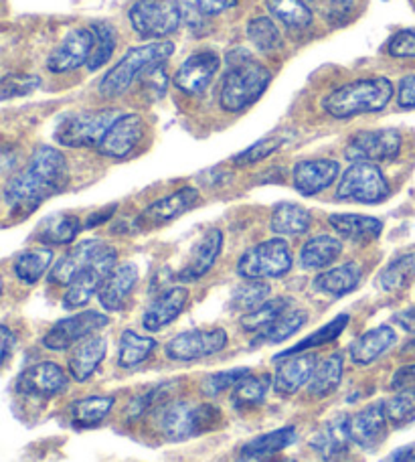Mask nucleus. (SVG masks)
<instances>
[{"mask_svg":"<svg viewBox=\"0 0 415 462\" xmlns=\"http://www.w3.org/2000/svg\"><path fill=\"white\" fill-rule=\"evenodd\" d=\"M69 183L68 159L53 146H39L19 175L5 187V201L19 219L27 217L49 197L61 193Z\"/></svg>","mask_w":415,"mask_h":462,"instance_id":"nucleus-1","label":"nucleus"},{"mask_svg":"<svg viewBox=\"0 0 415 462\" xmlns=\"http://www.w3.org/2000/svg\"><path fill=\"white\" fill-rule=\"evenodd\" d=\"M393 97V84L387 78H363L330 92L322 108L332 118H353L359 114L381 112Z\"/></svg>","mask_w":415,"mask_h":462,"instance_id":"nucleus-2","label":"nucleus"},{"mask_svg":"<svg viewBox=\"0 0 415 462\" xmlns=\"http://www.w3.org/2000/svg\"><path fill=\"white\" fill-rule=\"evenodd\" d=\"M221 424V411L213 403H193L172 400L156 410V428L162 439L182 442L205 432L215 430Z\"/></svg>","mask_w":415,"mask_h":462,"instance_id":"nucleus-3","label":"nucleus"},{"mask_svg":"<svg viewBox=\"0 0 415 462\" xmlns=\"http://www.w3.org/2000/svg\"><path fill=\"white\" fill-rule=\"evenodd\" d=\"M172 51L174 45L171 41H159V43L130 49V51L106 73L102 84H99V94L104 97H120L140 76H146L148 71L161 68V65L172 55Z\"/></svg>","mask_w":415,"mask_h":462,"instance_id":"nucleus-4","label":"nucleus"},{"mask_svg":"<svg viewBox=\"0 0 415 462\" xmlns=\"http://www.w3.org/2000/svg\"><path fill=\"white\" fill-rule=\"evenodd\" d=\"M272 81L270 69L254 60L231 65L221 86V108L231 114L244 112L249 106L260 100Z\"/></svg>","mask_w":415,"mask_h":462,"instance_id":"nucleus-5","label":"nucleus"},{"mask_svg":"<svg viewBox=\"0 0 415 462\" xmlns=\"http://www.w3.org/2000/svg\"><path fill=\"white\" fill-rule=\"evenodd\" d=\"M292 252L281 237L268 239L244 252L237 262V274L245 280L281 278L292 270Z\"/></svg>","mask_w":415,"mask_h":462,"instance_id":"nucleus-6","label":"nucleus"},{"mask_svg":"<svg viewBox=\"0 0 415 462\" xmlns=\"http://www.w3.org/2000/svg\"><path fill=\"white\" fill-rule=\"evenodd\" d=\"M118 110H89L68 116L55 132V140L69 148H89L99 146L112 124L120 118Z\"/></svg>","mask_w":415,"mask_h":462,"instance_id":"nucleus-7","label":"nucleus"},{"mask_svg":"<svg viewBox=\"0 0 415 462\" xmlns=\"http://www.w3.org/2000/svg\"><path fill=\"white\" fill-rule=\"evenodd\" d=\"M392 189L375 162H353L337 187V199L348 203H381L385 201Z\"/></svg>","mask_w":415,"mask_h":462,"instance_id":"nucleus-8","label":"nucleus"},{"mask_svg":"<svg viewBox=\"0 0 415 462\" xmlns=\"http://www.w3.org/2000/svg\"><path fill=\"white\" fill-rule=\"evenodd\" d=\"M128 19L140 37L159 41L180 27L182 6L174 0H138Z\"/></svg>","mask_w":415,"mask_h":462,"instance_id":"nucleus-9","label":"nucleus"},{"mask_svg":"<svg viewBox=\"0 0 415 462\" xmlns=\"http://www.w3.org/2000/svg\"><path fill=\"white\" fill-rule=\"evenodd\" d=\"M115 262H118V252L110 245H104L102 250L97 252L96 258L91 260L68 286V291H65L63 296V307L68 310L86 307L91 300V296L102 291L107 276L115 270Z\"/></svg>","mask_w":415,"mask_h":462,"instance_id":"nucleus-10","label":"nucleus"},{"mask_svg":"<svg viewBox=\"0 0 415 462\" xmlns=\"http://www.w3.org/2000/svg\"><path fill=\"white\" fill-rule=\"evenodd\" d=\"M401 152V134L395 128L364 130L355 134L345 148L351 162H385L397 159Z\"/></svg>","mask_w":415,"mask_h":462,"instance_id":"nucleus-11","label":"nucleus"},{"mask_svg":"<svg viewBox=\"0 0 415 462\" xmlns=\"http://www.w3.org/2000/svg\"><path fill=\"white\" fill-rule=\"evenodd\" d=\"M107 323H110V319L97 310L79 312V315L57 320V323L45 333L43 345L49 351H65L86 339V337L102 331Z\"/></svg>","mask_w":415,"mask_h":462,"instance_id":"nucleus-12","label":"nucleus"},{"mask_svg":"<svg viewBox=\"0 0 415 462\" xmlns=\"http://www.w3.org/2000/svg\"><path fill=\"white\" fill-rule=\"evenodd\" d=\"M227 343L229 337L223 328H209V331L197 328V331H187L172 337L166 343L164 353L172 361H197L221 353Z\"/></svg>","mask_w":415,"mask_h":462,"instance_id":"nucleus-13","label":"nucleus"},{"mask_svg":"<svg viewBox=\"0 0 415 462\" xmlns=\"http://www.w3.org/2000/svg\"><path fill=\"white\" fill-rule=\"evenodd\" d=\"M198 203V191L195 187H182L179 191L162 197V199L154 201L152 205L140 213L134 219V226L140 231L161 227L164 224H171L172 219L185 216L189 209H193Z\"/></svg>","mask_w":415,"mask_h":462,"instance_id":"nucleus-14","label":"nucleus"},{"mask_svg":"<svg viewBox=\"0 0 415 462\" xmlns=\"http://www.w3.org/2000/svg\"><path fill=\"white\" fill-rule=\"evenodd\" d=\"M351 440L363 450H377L389 434V420L385 414V402L369 403L348 420Z\"/></svg>","mask_w":415,"mask_h":462,"instance_id":"nucleus-15","label":"nucleus"},{"mask_svg":"<svg viewBox=\"0 0 415 462\" xmlns=\"http://www.w3.org/2000/svg\"><path fill=\"white\" fill-rule=\"evenodd\" d=\"M68 387V375L53 361H41L23 371L16 379V390L32 398L51 400Z\"/></svg>","mask_w":415,"mask_h":462,"instance_id":"nucleus-16","label":"nucleus"},{"mask_svg":"<svg viewBox=\"0 0 415 462\" xmlns=\"http://www.w3.org/2000/svg\"><path fill=\"white\" fill-rule=\"evenodd\" d=\"M146 132V124L138 114H122L118 120L107 130L97 151L110 159H126L128 154L136 151V146L143 143Z\"/></svg>","mask_w":415,"mask_h":462,"instance_id":"nucleus-17","label":"nucleus"},{"mask_svg":"<svg viewBox=\"0 0 415 462\" xmlns=\"http://www.w3.org/2000/svg\"><path fill=\"white\" fill-rule=\"evenodd\" d=\"M94 51V32L91 29H73L49 55L47 69L53 73H69L79 69L81 65L89 63Z\"/></svg>","mask_w":415,"mask_h":462,"instance_id":"nucleus-18","label":"nucleus"},{"mask_svg":"<svg viewBox=\"0 0 415 462\" xmlns=\"http://www.w3.org/2000/svg\"><path fill=\"white\" fill-rule=\"evenodd\" d=\"M348 420L351 416L338 414L337 418L320 428V430L310 439V448L317 452L322 462H343L351 447V432H348Z\"/></svg>","mask_w":415,"mask_h":462,"instance_id":"nucleus-19","label":"nucleus"},{"mask_svg":"<svg viewBox=\"0 0 415 462\" xmlns=\"http://www.w3.org/2000/svg\"><path fill=\"white\" fill-rule=\"evenodd\" d=\"M340 172V164L332 159H312L294 164L292 183L294 189L304 197L318 195L335 183Z\"/></svg>","mask_w":415,"mask_h":462,"instance_id":"nucleus-20","label":"nucleus"},{"mask_svg":"<svg viewBox=\"0 0 415 462\" xmlns=\"http://www.w3.org/2000/svg\"><path fill=\"white\" fill-rule=\"evenodd\" d=\"M317 363L318 357L312 353H300L280 359L276 375H273V390L281 398H290V395L298 393L304 385H309Z\"/></svg>","mask_w":415,"mask_h":462,"instance_id":"nucleus-21","label":"nucleus"},{"mask_svg":"<svg viewBox=\"0 0 415 462\" xmlns=\"http://www.w3.org/2000/svg\"><path fill=\"white\" fill-rule=\"evenodd\" d=\"M217 69L219 57L213 51L195 53L179 68L177 76H174V86L189 96H198L211 84V79L215 78Z\"/></svg>","mask_w":415,"mask_h":462,"instance_id":"nucleus-22","label":"nucleus"},{"mask_svg":"<svg viewBox=\"0 0 415 462\" xmlns=\"http://www.w3.org/2000/svg\"><path fill=\"white\" fill-rule=\"evenodd\" d=\"M189 302V291L182 286H174L169 288L164 294H161L151 307L146 309L144 317H143V325L146 331L156 333L161 328L169 327L172 320H177V317L185 310Z\"/></svg>","mask_w":415,"mask_h":462,"instance_id":"nucleus-23","label":"nucleus"},{"mask_svg":"<svg viewBox=\"0 0 415 462\" xmlns=\"http://www.w3.org/2000/svg\"><path fill=\"white\" fill-rule=\"evenodd\" d=\"M138 282V268L134 263H122V266L115 268L102 286V291L97 292L99 304L106 310L118 312L128 304V299L132 291L136 288Z\"/></svg>","mask_w":415,"mask_h":462,"instance_id":"nucleus-24","label":"nucleus"},{"mask_svg":"<svg viewBox=\"0 0 415 462\" xmlns=\"http://www.w3.org/2000/svg\"><path fill=\"white\" fill-rule=\"evenodd\" d=\"M223 247V234L219 229H209L205 231V236L198 239L197 245L190 252V258L187 262V266L180 270L179 278L185 280V282H190V280H198L205 274H209V270L215 266L219 254Z\"/></svg>","mask_w":415,"mask_h":462,"instance_id":"nucleus-25","label":"nucleus"},{"mask_svg":"<svg viewBox=\"0 0 415 462\" xmlns=\"http://www.w3.org/2000/svg\"><path fill=\"white\" fill-rule=\"evenodd\" d=\"M106 244L97 242V239H86V242H79L71 247V250L63 255V258L55 263L49 280L51 284L60 286H69L79 272L88 266V263L96 258L97 252L102 250Z\"/></svg>","mask_w":415,"mask_h":462,"instance_id":"nucleus-26","label":"nucleus"},{"mask_svg":"<svg viewBox=\"0 0 415 462\" xmlns=\"http://www.w3.org/2000/svg\"><path fill=\"white\" fill-rule=\"evenodd\" d=\"M106 351H107V343L104 337H97V335L86 337V339L79 341L78 345H73L68 359L71 377L79 383L89 379L94 375V371L99 367V363L104 361Z\"/></svg>","mask_w":415,"mask_h":462,"instance_id":"nucleus-27","label":"nucleus"},{"mask_svg":"<svg viewBox=\"0 0 415 462\" xmlns=\"http://www.w3.org/2000/svg\"><path fill=\"white\" fill-rule=\"evenodd\" d=\"M397 345V333L389 325H381L363 333L359 339H355L348 346L351 359L356 365H369L377 361L381 355H385L389 349Z\"/></svg>","mask_w":415,"mask_h":462,"instance_id":"nucleus-28","label":"nucleus"},{"mask_svg":"<svg viewBox=\"0 0 415 462\" xmlns=\"http://www.w3.org/2000/svg\"><path fill=\"white\" fill-rule=\"evenodd\" d=\"M330 227L337 234L353 244H371L383 231V221L369 216H356V213H335L328 217Z\"/></svg>","mask_w":415,"mask_h":462,"instance_id":"nucleus-29","label":"nucleus"},{"mask_svg":"<svg viewBox=\"0 0 415 462\" xmlns=\"http://www.w3.org/2000/svg\"><path fill=\"white\" fill-rule=\"evenodd\" d=\"M296 442V428L286 426L280 430H273L268 434L257 436V439L249 440L242 448V460L245 462H262L265 458H272L288 447H292Z\"/></svg>","mask_w":415,"mask_h":462,"instance_id":"nucleus-30","label":"nucleus"},{"mask_svg":"<svg viewBox=\"0 0 415 462\" xmlns=\"http://www.w3.org/2000/svg\"><path fill=\"white\" fill-rule=\"evenodd\" d=\"M359 282H361V266L355 262H346V263H340L337 268L322 272V274L314 278V288L322 294L338 299V296L353 292L355 288L359 286Z\"/></svg>","mask_w":415,"mask_h":462,"instance_id":"nucleus-31","label":"nucleus"},{"mask_svg":"<svg viewBox=\"0 0 415 462\" xmlns=\"http://www.w3.org/2000/svg\"><path fill=\"white\" fill-rule=\"evenodd\" d=\"M343 254V242L335 236H314L302 245L300 266L304 270H325Z\"/></svg>","mask_w":415,"mask_h":462,"instance_id":"nucleus-32","label":"nucleus"},{"mask_svg":"<svg viewBox=\"0 0 415 462\" xmlns=\"http://www.w3.org/2000/svg\"><path fill=\"white\" fill-rule=\"evenodd\" d=\"M115 400L112 395H88V398L73 402L69 410V418L73 428L86 430V428H96L110 416Z\"/></svg>","mask_w":415,"mask_h":462,"instance_id":"nucleus-33","label":"nucleus"},{"mask_svg":"<svg viewBox=\"0 0 415 462\" xmlns=\"http://www.w3.org/2000/svg\"><path fill=\"white\" fill-rule=\"evenodd\" d=\"M81 219L71 213H55V216L41 221L35 237L45 245H65L78 237Z\"/></svg>","mask_w":415,"mask_h":462,"instance_id":"nucleus-34","label":"nucleus"},{"mask_svg":"<svg viewBox=\"0 0 415 462\" xmlns=\"http://www.w3.org/2000/svg\"><path fill=\"white\" fill-rule=\"evenodd\" d=\"M312 217L309 209L296 203H280L272 211L270 227L276 236H302L310 229Z\"/></svg>","mask_w":415,"mask_h":462,"instance_id":"nucleus-35","label":"nucleus"},{"mask_svg":"<svg viewBox=\"0 0 415 462\" xmlns=\"http://www.w3.org/2000/svg\"><path fill=\"white\" fill-rule=\"evenodd\" d=\"M343 369V353L328 355V357L317 363V369H314L306 390H309L312 398H327L340 385Z\"/></svg>","mask_w":415,"mask_h":462,"instance_id":"nucleus-36","label":"nucleus"},{"mask_svg":"<svg viewBox=\"0 0 415 462\" xmlns=\"http://www.w3.org/2000/svg\"><path fill=\"white\" fill-rule=\"evenodd\" d=\"M53 262V252L51 247H31V250H24L14 258L13 270L16 278L24 284H37L41 278L45 276V272L51 268Z\"/></svg>","mask_w":415,"mask_h":462,"instance_id":"nucleus-37","label":"nucleus"},{"mask_svg":"<svg viewBox=\"0 0 415 462\" xmlns=\"http://www.w3.org/2000/svg\"><path fill=\"white\" fill-rule=\"evenodd\" d=\"M156 349L152 337L138 335L136 331H124L118 345V365L124 369L138 367L144 363Z\"/></svg>","mask_w":415,"mask_h":462,"instance_id":"nucleus-38","label":"nucleus"},{"mask_svg":"<svg viewBox=\"0 0 415 462\" xmlns=\"http://www.w3.org/2000/svg\"><path fill=\"white\" fill-rule=\"evenodd\" d=\"M306 320H309V312L290 309L286 315H281L278 320H273L270 327H265L263 331L257 333L252 345H263V343L276 345V343L286 341L294 333L300 331V328L306 325Z\"/></svg>","mask_w":415,"mask_h":462,"instance_id":"nucleus-39","label":"nucleus"},{"mask_svg":"<svg viewBox=\"0 0 415 462\" xmlns=\"http://www.w3.org/2000/svg\"><path fill=\"white\" fill-rule=\"evenodd\" d=\"M265 5H268V11L288 29L302 31L312 24V11L306 5V0H265Z\"/></svg>","mask_w":415,"mask_h":462,"instance_id":"nucleus-40","label":"nucleus"},{"mask_svg":"<svg viewBox=\"0 0 415 462\" xmlns=\"http://www.w3.org/2000/svg\"><path fill=\"white\" fill-rule=\"evenodd\" d=\"M292 309V299L278 296L273 300H265L260 309H255L242 317V327L247 333H260L265 327H270L273 320H278L281 315Z\"/></svg>","mask_w":415,"mask_h":462,"instance_id":"nucleus-41","label":"nucleus"},{"mask_svg":"<svg viewBox=\"0 0 415 462\" xmlns=\"http://www.w3.org/2000/svg\"><path fill=\"white\" fill-rule=\"evenodd\" d=\"M415 280V254H405L393 260L381 272L379 288L383 292H397L408 288Z\"/></svg>","mask_w":415,"mask_h":462,"instance_id":"nucleus-42","label":"nucleus"},{"mask_svg":"<svg viewBox=\"0 0 415 462\" xmlns=\"http://www.w3.org/2000/svg\"><path fill=\"white\" fill-rule=\"evenodd\" d=\"M348 325V315H338L337 319H332L328 325L320 327L318 331H314L310 337H306L300 343H296L292 349L288 351H281L276 355V359L273 361H280V359H286V357H292V355H300V353H309V349H314V346H322L330 341H335L340 337V333L345 331Z\"/></svg>","mask_w":415,"mask_h":462,"instance_id":"nucleus-43","label":"nucleus"},{"mask_svg":"<svg viewBox=\"0 0 415 462\" xmlns=\"http://www.w3.org/2000/svg\"><path fill=\"white\" fill-rule=\"evenodd\" d=\"M272 377L270 375H260V377H252L247 375L242 379L235 387H234V406L237 410H249L260 406V403L265 400V393L270 390Z\"/></svg>","mask_w":415,"mask_h":462,"instance_id":"nucleus-44","label":"nucleus"},{"mask_svg":"<svg viewBox=\"0 0 415 462\" xmlns=\"http://www.w3.org/2000/svg\"><path fill=\"white\" fill-rule=\"evenodd\" d=\"M270 296V284H265L263 280H247V282L239 284L234 294H231V310L235 312H252L260 309Z\"/></svg>","mask_w":415,"mask_h":462,"instance_id":"nucleus-45","label":"nucleus"},{"mask_svg":"<svg viewBox=\"0 0 415 462\" xmlns=\"http://www.w3.org/2000/svg\"><path fill=\"white\" fill-rule=\"evenodd\" d=\"M247 37L262 53H272L281 47V32L270 16H254L247 23Z\"/></svg>","mask_w":415,"mask_h":462,"instance_id":"nucleus-46","label":"nucleus"},{"mask_svg":"<svg viewBox=\"0 0 415 462\" xmlns=\"http://www.w3.org/2000/svg\"><path fill=\"white\" fill-rule=\"evenodd\" d=\"M91 32H94V51H91L88 68L96 71L110 61L115 49V29L110 23L97 21L91 24Z\"/></svg>","mask_w":415,"mask_h":462,"instance_id":"nucleus-47","label":"nucleus"},{"mask_svg":"<svg viewBox=\"0 0 415 462\" xmlns=\"http://www.w3.org/2000/svg\"><path fill=\"white\" fill-rule=\"evenodd\" d=\"M385 402V414L392 426H403L415 420V385L401 387Z\"/></svg>","mask_w":415,"mask_h":462,"instance_id":"nucleus-48","label":"nucleus"},{"mask_svg":"<svg viewBox=\"0 0 415 462\" xmlns=\"http://www.w3.org/2000/svg\"><path fill=\"white\" fill-rule=\"evenodd\" d=\"M306 5L328 24H343L353 13L355 0H306Z\"/></svg>","mask_w":415,"mask_h":462,"instance_id":"nucleus-49","label":"nucleus"},{"mask_svg":"<svg viewBox=\"0 0 415 462\" xmlns=\"http://www.w3.org/2000/svg\"><path fill=\"white\" fill-rule=\"evenodd\" d=\"M286 143V136L281 134H270L262 140H257L255 144H252L247 148V151L239 152L234 156V164L237 167H245V164H254V162H260L263 159H268L270 154H273L278 151V148Z\"/></svg>","mask_w":415,"mask_h":462,"instance_id":"nucleus-50","label":"nucleus"},{"mask_svg":"<svg viewBox=\"0 0 415 462\" xmlns=\"http://www.w3.org/2000/svg\"><path fill=\"white\" fill-rule=\"evenodd\" d=\"M249 374H252V371H249L247 367H237V369L219 371V374H213L203 382V393L207 395V398H215V395L227 392L229 387H235Z\"/></svg>","mask_w":415,"mask_h":462,"instance_id":"nucleus-51","label":"nucleus"},{"mask_svg":"<svg viewBox=\"0 0 415 462\" xmlns=\"http://www.w3.org/2000/svg\"><path fill=\"white\" fill-rule=\"evenodd\" d=\"M41 86V79L37 76H27V73H11L3 79V89L0 96L3 100H11V97H23L35 92Z\"/></svg>","mask_w":415,"mask_h":462,"instance_id":"nucleus-52","label":"nucleus"},{"mask_svg":"<svg viewBox=\"0 0 415 462\" xmlns=\"http://www.w3.org/2000/svg\"><path fill=\"white\" fill-rule=\"evenodd\" d=\"M387 51L393 57H415V29L395 32L387 43Z\"/></svg>","mask_w":415,"mask_h":462,"instance_id":"nucleus-53","label":"nucleus"},{"mask_svg":"<svg viewBox=\"0 0 415 462\" xmlns=\"http://www.w3.org/2000/svg\"><path fill=\"white\" fill-rule=\"evenodd\" d=\"M397 104L400 108L415 110V76H405L397 88Z\"/></svg>","mask_w":415,"mask_h":462,"instance_id":"nucleus-54","label":"nucleus"},{"mask_svg":"<svg viewBox=\"0 0 415 462\" xmlns=\"http://www.w3.org/2000/svg\"><path fill=\"white\" fill-rule=\"evenodd\" d=\"M198 11L203 14H219L223 11H229L237 5V0H193Z\"/></svg>","mask_w":415,"mask_h":462,"instance_id":"nucleus-55","label":"nucleus"},{"mask_svg":"<svg viewBox=\"0 0 415 462\" xmlns=\"http://www.w3.org/2000/svg\"><path fill=\"white\" fill-rule=\"evenodd\" d=\"M410 385H415V363L401 367L392 379L393 390H401V387H410Z\"/></svg>","mask_w":415,"mask_h":462,"instance_id":"nucleus-56","label":"nucleus"},{"mask_svg":"<svg viewBox=\"0 0 415 462\" xmlns=\"http://www.w3.org/2000/svg\"><path fill=\"white\" fill-rule=\"evenodd\" d=\"M415 447L413 444H405V447L395 448L393 452H389V455L381 460V462H410V458L413 457Z\"/></svg>","mask_w":415,"mask_h":462,"instance_id":"nucleus-57","label":"nucleus"},{"mask_svg":"<svg viewBox=\"0 0 415 462\" xmlns=\"http://www.w3.org/2000/svg\"><path fill=\"white\" fill-rule=\"evenodd\" d=\"M16 346V337L13 335L11 328L3 325V363L6 365L8 359H11V353Z\"/></svg>","mask_w":415,"mask_h":462,"instance_id":"nucleus-58","label":"nucleus"},{"mask_svg":"<svg viewBox=\"0 0 415 462\" xmlns=\"http://www.w3.org/2000/svg\"><path fill=\"white\" fill-rule=\"evenodd\" d=\"M397 323H400L403 328H408V331H413L415 333V307L408 309L405 312H401V315L395 317Z\"/></svg>","mask_w":415,"mask_h":462,"instance_id":"nucleus-59","label":"nucleus"},{"mask_svg":"<svg viewBox=\"0 0 415 462\" xmlns=\"http://www.w3.org/2000/svg\"><path fill=\"white\" fill-rule=\"evenodd\" d=\"M114 211H115V205H110V208H106V211L99 213V216H97V213H94V216H91V217L88 219L86 226H88V227H94L96 224H102V221H106L107 217H110Z\"/></svg>","mask_w":415,"mask_h":462,"instance_id":"nucleus-60","label":"nucleus"},{"mask_svg":"<svg viewBox=\"0 0 415 462\" xmlns=\"http://www.w3.org/2000/svg\"><path fill=\"white\" fill-rule=\"evenodd\" d=\"M408 346H410V349H415V333H413V339H410Z\"/></svg>","mask_w":415,"mask_h":462,"instance_id":"nucleus-61","label":"nucleus"},{"mask_svg":"<svg viewBox=\"0 0 415 462\" xmlns=\"http://www.w3.org/2000/svg\"><path fill=\"white\" fill-rule=\"evenodd\" d=\"M410 462H415V452H413V457L410 458Z\"/></svg>","mask_w":415,"mask_h":462,"instance_id":"nucleus-62","label":"nucleus"},{"mask_svg":"<svg viewBox=\"0 0 415 462\" xmlns=\"http://www.w3.org/2000/svg\"><path fill=\"white\" fill-rule=\"evenodd\" d=\"M280 462H296V460H280Z\"/></svg>","mask_w":415,"mask_h":462,"instance_id":"nucleus-63","label":"nucleus"}]
</instances>
